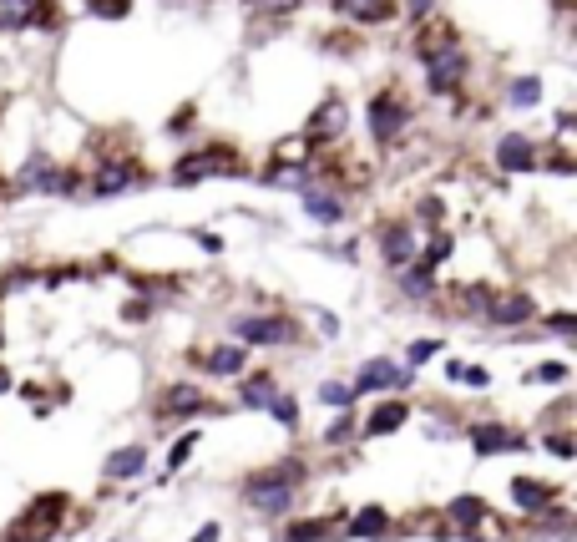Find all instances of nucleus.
Returning <instances> with one entry per match:
<instances>
[{
    "label": "nucleus",
    "instance_id": "1",
    "mask_svg": "<svg viewBox=\"0 0 577 542\" xmlns=\"http://www.w3.org/2000/svg\"><path fill=\"white\" fill-rule=\"evenodd\" d=\"M304 482H309V467H304L299 456H284V461H269V467H259V472L243 477L238 497L249 502L259 517L279 522V517H289V512H294V502H299V487H304Z\"/></svg>",
    "mask_w": 577,
    "mask_h": 542
},
{
    "label": "nucleus",
    "instance_id": "2",
    "mask_svg": "<svg viewBox=\"0 0 577 542\" xmlns=\"http://www.w3.org/2000/svg\"><path fill=\"white\" fill-rule=\"evenodd\" d=\"M66 512H71V497H66V492H36V497L21 507V517H11L6 542H51V537L61 532Z\"/></svg>",
    "mask_w": 577,
    "mask_h": 542
},
{
    "label": "nucleus",
    "instance_id": "3",
    "mask_svg": "<svg viewBox=\"0 0 577 542\" xmlns=\"http://www.w3.org/2000/svg\"><path fill=\"white\" fill-rule=\"evenodd\" d=\"M421 71H426L431 97H456V87L466 82V51H461L456 41L421 46Z\"/></svg>",
    "mask_w": 577,
    "mask_h": 542
},
{
    "label": "nucleus",
    "instance_id": "4",
    "mask_svg": "<svg viewBox=\"0 0 577 542\" xmlns=\"http://www.w3.org/2000/svg\"><path fill=\"white\" fill-rule=\"evenodd\" d=\"M152 416L157 421H193V416H228V406H213L208 391H203V385H193V380H173L168 391L157 396Z\"/></svg>",
    "mask_w": 577,
    "mask_h": 542
},
{
    "label": "nucleus",
    "instance_id": "5",
    "mask_svg": "<svg viewBox=\"0 0 577 542\" xmlns=\"http://www.w3.org/2000/svg\"><path fill=\"white\" fill-rule=\"evenodd\" d=\"M233 340L243 345V350H259V345H294L299 340V320H289V315H238L233 320Z\"/></svg>",
    "mask_w": 577,
    "mask_h": 542
},
{
    "label": "nucleus",
    "instance_id": "6",
    "mask_svg": "<svg viewBox=\"0 0 577 542\" xmlns=\"http://www.w3.org/2000/svg\"><path fill=\"white\" fill-rule=\"evenodd\" d=\"M410 380H416V370H410V365H400L390 355H375V360L360 365V375L350 380V391L355 396H385V391H405Z\"/></svg>",
    "mask_w": 577,
    "mask_h": 542
},
{
    "label": "nucleus",
    "instance_id": "7",
    "mask_svg": "<svg viewBox=\"0 0 577 542\" xmlns=\"http://www.w3.org/2000/svg\"><path fill=\"white\" fill-rule=\"evenodd\" d=\"M365 122H370V137H375L380 147H390V142L410 127V107H405V97H400V92H375V97H370Z\"/></svg>",
    "mask_w": 577,
    "mask_h": 542
},
{
    "label": "nucleus",
    "instance_id": "8",
    "mask_svg": "<svg viewBox=\"0 0 577 542\" xmlns=\"http://www.w3.org/2000/svg\"><path fill=\"white\" fill-rule=\"evenodd\" d=\"M375 249H380V259H385L390 269H405L410 259H416V249H421L416 223H410V218H390V223H380V228H375Z\"/></svg>",
    "mask_w": 577,
    "mask_h": 542
},
{
    "label": "nucleus",
    "instance_id": "9",
    "mask_svg": "<svg viewBox=\"0 0 577 542\" xmlns=\"http://www.w3.org/2000/svg\"><path fill=\"white\" fill-rule=\"evenodd\" d=\"M142 183H147V173H142L137 163L117 158V163H102V168L92 173L87 193H92V198H117V193H132V188H142Z\"/></svg>",
    "mask_w": 577,
    "mask_h": 542
},
{
    "label": "nucleus",
    "instance_id": "10",
    "mask_svg": "<svg viewBox=\"0 0 577 542\" xmlns=\"http://www.w3.org/2000/svg\"><path fill=\"white\" fill-rule=\"evenodd\" d=\"M486 320H491V325H502V330H517V325L537 320V299L522 294V289H502V294H491Z\"/></svg>",
    "mask_w": 577,
    "mask_h": 542
},
{
    "label": "nucleus",
    "instance_id": "11",
    "mask_svg": "<svg viewBox=\"0 0 577 542\" xmlns=\"http://www.w3.org/2000/svg\"><path fill=\"white\" fill-rule=\"evenodd\" d=\"M71 188H76V178L61 173V168L46 163V158H31V163L21 168V178H16V193H71Z\"/></svg>",
    "mask_w": 577,
    "mask_h": 542
},
{
    "label": "nucleus",
    "instance_id": "12",
    "mask_svg": "<svg viewBox=\"0 0 577 542\" xmlns=\"http://www.w3.org/2000/svg\"><path fill=\"white\" fill-rule=\"evenodd\" d=\"M466 436H471V451H476V456H497V451H522V446H527V436L512 431V426H502V421H476Z\"/></svg>",
    "mask_w": 577,
    "mask_h": 542
},
{
    "label": "nucleus",
    "instance_id": "13",
    "mask_svg": "<svg viewBox=\"0 0 577 542\" xmlns=\"http://www.w3.org/2000/svg\"><path fill=\"white\" fill-rule=\"evenodd\" d=\"M213 173H228V178H238L233 173V158H228V152H188V158L173 168V183L178 188H188V183H198V178H213Z\"/></svg>",
    "mask_w": 577,
    "mask_h": 542
},
{
    "label": "nucleus",
    "instance_id": "14",
    "mask_svg": "<svg viewBox=\"0 0 577 542\" xmlns=\"http://www.w3.org/2000/svg\"><path fill=\"white\" fill-rule=\"evenodd\" d=\"M345 122H350V107H345L340 97H324L319 112L309 117L304 137H309V142H340V137H345Z\"/></svg>",
    "mask_w": 577,
    "mask_h": 542
},
{
    "label": "nucleus",
    "instance_id": "15",
    "mask_svg": "<svg viewBox=\"0 0 577 542\" xmlns=\"http://www.w3.org/2000/svg\"><path fill=\"white\" fill-rule=\"evenodd\" d=\"M497 168L502 173H537V142L527 132H507L497 142Z\"/></svg>",
    "mask_w": 577,
    "mask_h": 542
},
{
    "label": "nucleus",
    "instance_id": "16",
    "mask_svg": "<svg viewBox=\"0 0 577 542\" xmlns=\"http://www.w3.org/2000/svg\"><path fill=\"white\" fill-rule=\"evenodd\" d=\"M233 380H238V406H249V411H264V406L279 396V375H274V370L233 375Z\"/></svg>",
    "mask_w": 577,
    "mask_h": 542
},
{
    "label": "nucleus",
    "instance_id": "17",
    "mask_svg": "<svg viewBox=\"0 0 577 542\" xmlns=\"http://www.w3.org/2000/svg\"><path fill=\"white\" fill-rule=\"evenodd\" d=\"M405 421H410V406H405V401H375V411L360 421V436H370V441H375V436L400 431Z\"/></svg>",
    "mask_w": 577,
    "mask_h": 542
},
{
    "label": "nucleus",
    "instance_id": "18",
    "mask_svg": "<svg viewBox=\"0 0 577 542\" xmlns=\"http://www.w3.org/2000/svg\"><path fill=\"white\" fill-rule=\"evenodd\" d=\"M335 532H340V522H335V517H294V512H289V522H284L279 542H329Z\"/></svg>",
    "mask_w": 577,
    "mask_h": 542
},
{
    "label": "nucleus",
    "instance_id": "19",
    "mask_svg": "<svg viewBox=\"0 0 577 542\" xmlns=\"http://www.w3.org/2000/svg\"><path fill=\"white\" fill-rule=\"evenodd\" d=\"M299 198H304V213H309L314 223H324V228L345 223V198H340V193H324V188H314V183H309Z\"/></svg>",
    "mask_w": 577,
    "mask_h": 542
},
{
    "label": "nucleus",
    "instance_id": "20",
    "mask_svg": "<svg viewBox=\"0 0 577 542\" xmlns=\"http://www.w3.org/2000/svg\"><path fill=\"white\" fill-rule=\"evenodd\" d=\"M512 502H517V512H542L547 502H557V487L552 482H542V477H512Z\"/></svg>",
    "mask_w": 577,
    "mask_h": 542
},
{
    "label": "nucleus",
    "instance_id": "21",
    "mask_svg": "<svg viewBox=\"0 0 577 542\" xmlns=\"http://www.w3.org/2000/svg\"><path fill=\"white\" fill-rule=\"evenodd\" d=\"M446 517L456 522V532H461L466 542H476V532H481V522H486L491 512H486V502H481L476 492H466V497H456V502L446 507Z\"/></svg>",
    "mask_w": 577,
    "mask_h": 542
},
{
    "label": "nucleus",
    "instance_id": "22",
    "mask_svg": "<svg viewBox=\"0 0 577 542\" xmlns=\"http://www.w3.org/2000/svg\"><path fill=\"white\" fill-rule=\"evenodd\" d=\"M102 472H107V482H137V477L147 472V451H142L137 441H132V446H117V451L107 456Z\"/></svg>",
    "mask_w": 577,
    "mask_h": 542
},
{
    "label": "nucleus",
    "instance_id": "23",
    "mask_svg": "<svg viewBox=\"0 0 577 542\" xmlns=\"http://www.w3.org/2000/svg\"><path fill=\"white\" fill-rule=\"evenodd\" d=\"M385 532H390V512L375 507V502L360 507V512L345 522V537H350V542H375V537H385Z\"/></svg>",
    "mask_w": 577,
    "mask_h": 542
},
{
    "label": "nucleus",
    "instance_id": "24",
    "mask_svg": "<svg viewBox=\"0 0 577 542\" xmlns=\"http://www.w3.org/2000/svg\"><path fill=\"white\" fill-rule=\"evenodd\" d=\"M203 370L218 375V380H233V375L249 370V350H243V345H213V350L203 355Z\"/></svg>",
    "mask_w": 577,
    "mask_h": 542
},
{
    "label": "nucleus",
    "instance_id": "25",
    "mask_svg": "<svg viewBox=\"0 0 577 542\" xmlns=\"http://www.w3.org/2000/svg\"><path fill=\"white\" fill-rule=\"evenodd\" d=\"M329 6H335V16H345V21H355V26H375V21H390V16H395L390 0H329Z\"/></svg>",
    "mask_w": 577,
    "mask_h": 542
},
{
    "label": "nucleus",
    "instance_id": "26",
    "mask_svg": "<svg viewBox=\"0 0 577 542\" xmlns=\"http://www.w3.org/2000/svg\"><path fill=\"white\" fill-rule=\"evenodd\" d=\"M400 289H405L410 299H426V294H436V269H426L421 259H410V264L400 269Z\"/></svg>",
    "mask_w": 577,
    "mask_h": 542
},
{
    "label": "nucleus",
    "instance_id": "27",
    "mask_svg": "<svg viewBox=\"0 0 577 542\" xmlns=\"http://www.w3.org/2000/svg\"><path fill=\"white\" fill-rule=\"evenodd\" d=\"M36 0H0V31H31Z\"/></svg>",
    "mask_w": 577,
    "mask_h": 542
},
{
    "label": "nucleus",
    "instance_id": "28",
    "mask_svg": "<svg viewBox=\"0 0 577 542\" xmlns=\"http://www.w3.org/2000/svg\"><path fill=\"white\" fill-rule=\"evenodd\" d=\"M355 436H360V421H355V411H350V406L324 426V441H329V446H350Z\"/></svg>",
    "mask_w": 577,
    "mask_h": 542
},
{
    "label": "nucleus",
    "instance_id": "29",
    "mask_svg": "<svg viewBox=\"0 0 577 542\" xmlns=\"http://www.w3.org/2000/svg\"><path fill=\"white\" fill-rule=\"evenodd\" d=\"M264 411H269V416H274L284 431H299V401H294V396H284V391H279V396H274Z\"/></svg>",
    "mask_w": 577,
    "mask_h": 542
},
{
    "label": "nucleus",
    "instance_id": "30",
    "mask_svg": "<svg viewBox=\"0 0 577 542\" xmlns=\"http://www.w3.org/2000/svg\"><path fill=\"white\" fill-rule=\"evenodd\" d=\"M507 102H512V107H537V102H542V82H537V76H517L512 92H507Z\"/></svg>",
    "mask_w": 577,
    "mask_h": 542
},
{
    "label": "nucleus",
    "instance_id": "31",
    "mask_svg": "<svg viewBox=\"0 0 577 542\" xmlns=\"http://www.w3.org/2000/svg\"><path fill=\"white\" fill-rule=\"evenodd\" d=\"M319 401L335 406V411H345V406H355V391H350L345 380H324V385H319Z\"/></svg>",
    "mask_w": 577,
    "mask_h": 542
},
{
    "label": "nucleus",
    "instance_id": "32",
    "mask_svg": "<svg viewBox=\"0 0 577 542\" xmlns=\"http://www.w3.org/2000/svg\"><path fill=\"white\" fill-rule=\"evenodd\" d=\"M567 375H572V370H567L562 360H542L537 370H527V380H532V385H567Z\"/></svg>",
    "mask_w": 577,
    "mask_h": 542
},
{
    "label": "nucleus",
    "instance_id": "33",
    "mask_svg": "<svg viewBox=\"0 0 577 542\" xmlns=\"http://www.w3.org/2000/svg\"><path fill=\"white\" fill-rule=\"evenodd\" d=\"M193 451H198V431H183V436H178V446L168 451V477L188 467V456H193Z\"/></svg>",
    "mask_w": 577,
    "mask_h": 542
},
{
    "label": "nucleus",
    "instance_id": "34",
    "mask_svg": "<svg viewBox=\"0 0 577 542\" xmlns=\"http://www.w3.org/2000/svg\"><path fill=\"white\" fill-rule=\"evenodd\" d=\"M254 16H289V11H299L304 0H243Z\"/></svg>",
    "mask_w": 577,
    "mask_h": 542
},
{
    "label": "nucleus",
    "instance_id": "35",
    "mask_svg": "<svg viewBox=\"0 0 577 542\" xmlns=\"http://www.w3.org/2000/svg\"><path fill=\"white\" fill-rule=\"evenodd\" d=\"M436 350H441L436 340H416V345H410V350H405V365H410V370H421V365H426V360H431Z\"/></svg>",
    "mask_w": 577,
    "mask_h": 542
},
{
    "label": "nucleus",
    "instance_id": "36",
    "mask_svg": "<svg viewBox=\"0 0 577 542\" xmlns=\"http://www.w3.org/2000/svg\"><path fill=\"white\" fill-rule=\"evenodd\" d=\"M416 218H421L426 228H441V218H446V208H441V198H421V208H416Z\"/></svg>",
    "mask_w": 577,
    "mask_h": 542
},
{
    "label": "nucleus",
    "instance_id": "37",
    "mask_svg": "<svg viewBox=\"0 0 577 542\" xmlns=\"http://www.w3.org/2000/svg\"><path fill=\"white\" fill-rule=\"evenodd\" d=\"M537 320H542V315H537ZM542 330H552V335L572 340V330H577V315H547V320H542Z\"/></svg>",
    "mask_w": 577,
    "mask_h": 542
},
{
    "label": "nucleus",
    "instance_id": "38",
    "mask_svg": "<svg viewBox=\"0 0 577 542\" xmlns=\"http://www.w3.org/2000/svg\"><path fill=\"white\" fill-rule=\"evenodd\" d=\"M461 385H471V391H486V385H491V370H481V365H466V370H461Z\"/></svg>",
    "mask_w": 577,
    "mask_h": 542
},
{
    "label": "nucleus",
    "instance_id": "39",
    "mask_svg": "<svg viewBox=\"0 0 577 542\" xmlns=\"http://www.w3.org/2000/svg\"><path fill=\"white\" fill-rule=\"evenodd\" d=\"M547 451H552L557 461H572V436H562V431H557V436H547Z\"/></svg>",
    "mask_w": 577,
    "mask_h": 542
},
{
    "label": "nucleus",
    "instance_id": "40",
    "mask_svg": "<svg viewBox=\"0 0 577 542\" xmlns=\"http://www.w3.org/2000/svg\"><path fill=\"white\" fill-rule=\"evenodd\" d=\"M218 537H223V527H218V522H203V527L193 532V542H218Z\"/></svg>",
    "mask_w": 577,
    "mask_h": 542
},
{
    "label": "nucleus",
    "instance_id": "41",
    "mask_svg": "<svg viewBox=\"0 0 577 542\" xmlns=\"http://www.w3.org/2000/svg\"><path fill=\"white\" fill-rule=\"evenodd\" d=\"M405 6H410V16H416V21H426V16H431V0H405Z\"/></svg>",
    "mask_w": 577,
    "mask_h": 542
},
{
    "label": "nucleus",
    "instance_id": "42",
    "mask_svg": "<svg viewBox=\"0 0 577 542\" xmlns=\"http://www.w3.org/2000/svg\"><path fill=\"white\" fill-rule=\"evenodd\" d=\"M6 391H11V370H6V365H0V396H6Z\"/></svg>",
    "mask_w": 577,
    "mask_h": 542
}]
</instances>
